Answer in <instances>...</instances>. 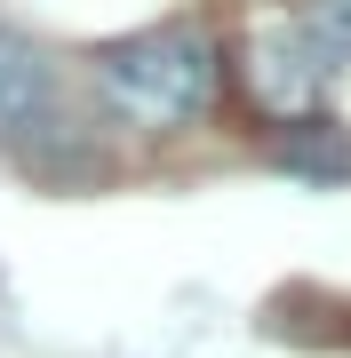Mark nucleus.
Instances as JSON below:
<instances>
[{"mask_svg": "<svg viewBox=\"0 0 351 358\" xmlns=\"http://www.w3.org/2000/svg\"><path fill=\"white\" fill-rule=\"evenodd\" d=\"M327 64H336V56L312 40L303 16H280V24H256V32H247V88H256V103H272V112L319 103Z\"/></svg>", "mask_w": 351, "mask_h": 358, "instance_id": "2", "label": "nucleus"}, {"mask_svg": "<svg viewBox=\"0 0 351 358\" xmlns=\"http://www.w3.org/2000/svg\"><path fill=\"white\" fill-rule=\"evenodd\" d=\"M303 24H312V40H319L327 56H351V0H312Z\"/></svg>", "mask_w": 351, "mask_h": 358, "instance_id": "4", "label": "nucleus"}, {"mask_svg": "<svg viewBox=\"0 0 351 358\" xmlns=\"http://www.w3.org/2000/svg\"><path fill=\"white\" fill-rule=\"evenodd\" d=\"M96 80H104V96L128 120H144V128H184V120H200L216 103V48L200 32H176V24L168 32H136L120 48H104Z\"/></svg>", "mask_w": 351, "mask_h": 358, "instance_id": "1", "label": "nucleus"}, {"mask_svg": "<svg viewBox=\"0 0 351 358\" xmlns=\"http://www.w3.org/2000/svg\"><path fill=\"white\" fill-rule=\"evenodd\" d=\"M48 120V64L16 32H0V136H25Z\"/></svg>", "mask_w": 351, "mask_h": 358, "instance_id": "3", "label": "nucleus"}]
</instances>
